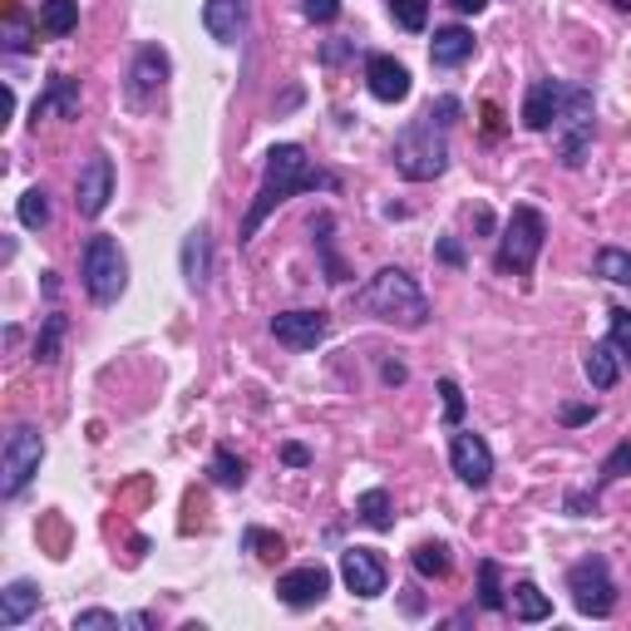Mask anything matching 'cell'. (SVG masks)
<instances>
[{
  "instance_id": "cell-14",
  "label": "cell",
  "mask_w": 631,
  "mask_h": 631,
  "mask_svg": "<svg viewBox=\"0 0 631 631\" xmlns=\"http://www.w3.org/2000/svg\"><path fill=\"white\" fill-rule=\"evenodd\" d=\"M326 592H330V572L320 562H306V568H292L286 578H276V597L286 607H316Z\"/></svg>"
},
{
  "instance_id": "cell-12",
  "label": "cell",
  "mask_w": 631,
  "mask_h": 631,
  "mask_svg": "<svg viewBox=\"0 0 631 631\" xmlns=\"http://www.w3.org/2000/svg\"><path fill=\"white\" fill-rule=\"evenodd\" d=\"M330 330V316L326 312H282L272 316V336L282 340L286 350H316Z\"/></svg>"
},
{
  "instance_id": "cell-27",
  "label": "cell",
  "mask_w": 631,
  "mask_h": 631,
  "mask_svg": "<svg viewBox=\"0 0 631 631\" xmlns=\"http://www.w3.org/2000/svg\"><path fill=\"white\" fill-rule=\"evenodd\" d=\"M409 562H415L419 578H449V548L445 542H419V548L409 552Z\"/></svg>"
},
{
  "instance_id": "cell-16",
  "label": "cell",
  "mask_w": 631,
  "mask_h": 631,
  "mask_svg": "<svg viewBox=\"0 0 631 631\" xmlns=\"http://www.w3.org/2000/svg\"><path fill=\"white\" fill-rule=\"evenodd\" d=\"M30 119H80V80H70V74H54L45 84V94L35 99V109H30Z\"/></svg>"
},
{
  "instance_id": "cell-17",
  "label": "cell",
  "mask_w": 631,
  "mask_h": 631,
  "mask_svg": "<svg viewBox=\"0 0 631 631\" xmlns=\"http://www.w3.org/2000/svg\"><path fill=\"white\" fill-rule=\"evenodd\" d=\"M183 276H187L193 292H203L207 276H213V227H207V223H197L183 237Z\"/></svg>"
},
{
  "instance_id": "cell-19",
  "label": "cell",
  "mask_w": 631,
  "mask_h": 631,
  "mask_svg": "<svg viewBox=\"0 0 631 631\" xmlns=\"http://www.w3.org/2000/svg\"><path fill=\"white\" fill-rule=\"evenodd\" d=\"M203 26L213 40H223V45H232V40L242 35V26H247V0H207L203 6Z\"/></svg>"
},
{
  "instance_id": "cell-25",
  "label": "cell",
  "mask_w": 631,
  "mask_h": 631,
  "mask_svg": "<svg viewBox=\"0 0 631 631\" xmlns=\"http://www.w3.org/2000/svg\"><path fill=\"white\" fill-rule=\"evenodd\" d=\"M513 617H518V622H548V617H552V602L538 592L533 582H518V587H513Z\"/></svg>"
},
{
  "instance_id": "cell-39",
  "label": "cell",
  "mask_w": 631,
  "mask_h": 631,
  "mask_svg": "<svg viewBox=\"0 0 631 631\" xmlns=\"http://www.w3.org/2000/svg\"><path fill=\"white\" fill-rule=\"evenodd\" d=\"M302 10L312 26H330V20L340 16V0H302Z\"/></svg>"
},
{
  "instance_id": "cell-40",
  "label": "cell",
  "mask_w": 631,
  "mask_h": 631,
  "mask_svg": "<svg viewBox=\"0 0 631 631\" xmlns=\"http://www.w3.org/2000/svg\"><path fill=\"white\" fill-rule=\"evenodd\" d=\"M439 395H445V419L449 425H459L464 419V390L454 380H439Z\"/></svg>"
},
{
  "instance_id": "cell-46",
  "label": "cell",
  "mask_w": 631,
  "mask_h": 631,
  "mask_svg": "<svg viewBox=\"0 0 631 631\" xmlns=\"http://www.w3.org/2000/svg\"><path fill=\"white\" fill-rule=\"evenodd\" d=\"M124 627H134V631H149V627H153V617H149V612H134V617H124Z\"/></svg>"
},
{
  "instance_id": "cell-37",
  "label": "cell",
  "mask_w": 631,
  "mask_h": 631,
  "mask_svg": "<svg viewBox=\"0 0 631 631\" xmlns=\"http://www.w3.org/2000/svg\"><path fill=\"white\" fill-rule=\"evenodd\" d=\"M119 627H124V617L104 612V607H90V612L74 617V631H119Z\"/></svg>"
},
{
  "instance_id": "cell-31",
  "label": "cell",
  "mask_w": 631,
  "mask_h": 631,
  "mask_svg": "<svg viewBox=\"0 0 631 631\" xmlns=\"http://www.w3.org/2000/svg\"><path fill=\"white\" fill-rule=\"evenodd\" d=\"M20 223H26L30 232H40V227H50V197H45V187H30L26 197H20Z\"/></svg>"
},
{
  "instance_id": "cell-41",
  "label": "cell",
  "mask_w": 631,
  "mask_h": 631,
  "mask_svg": "<svg viewBox=\"0 0 631 631\" xmlns=\"http://www.w3.org/2000/svg\"><path fill=\"white\" fill-rule=\"evenodd\" d=\"M597 405H562V425H592Z\"/></svg>"
},
{
  "instance_id": "cell-9",
  "label": "cell",
  "mask_w": 631,
  "mask_h": 631,
  "mask_svg": "<svg viewBox=\"0 0 631 631\" xmlns=\"http://www.w3.org/2000/svg\"><path fill=\"white\" fill-rule=\"evenodd\" d=\"M109 197H114V163H109V153H90L74 179V207H80V217H99Z\"/></svg>"
},
{
  "instance_id": "cell-20",
  "label": "cell",
  "mask_w": 631,
  "mask_h": 631,
  "mask_svg": "<svg viewBox=\"0 0 631 631\" xmlns=\"http://www.w3.org/2000/svg\"><path fill=\"white\" fill-rule=\"evenodd\" d=\"M469 54H474V30H464V26L435 30V45H429V60H435V70H459Z\"/></svg>"
},
{
  "instance_id": "cell-6",
  "label": "cell",
  "mask_w": 631,
  "mask_h": 631,
  "mask_svg": "<svg viewBox=\"0 0 631 631\" xmlns=\"http://www.w3.org/2000/svg\"><path fill=\"white\" fill-rule=\"evenodd\" d=\"M80 282H84V292H90L94 306H114L119 296H124L129 262H124V252H119L114 237H90L84 262H80Z\"/></svg>"
},
{
  "instance_id": "cell-38",
  "label": "cell",
  "mask_w": 631,
  "mask_h": 631,
  "mask_svg": "<svg viewBox=\"0 0 631 631\" xmlns=\"http://www.w3.org/2000/svg\"><path fill=\"white\" fill-rule=\"evenodd\" d=\"M631 474V439H622L612 454H607V464H602V484H617V479H627Z\"/></svg>"
},
{
  "instance_id": "cell-2",
  "label": "cell",
  "mask_w": 631,
  "mask_h": 631,
  "mask_svg": "<svg viewBox=\"0 0 631 631\" xmlns=\"http://www.w3.org/2000/svg\"><path fill=\"white\" fill-rule=\"evenodd\" d=\"M356 306L365 316L385 320V326H405V330H419L429 320V296L419 292V282L400 267H380L370 282L356 292Z\"/></svg>"
},
{
  "instance_id": "cell-11",
  "label": "cell",
  "mask_w": 631,
  "mask_h": 631,
  "mask_svg": "<svg viewBox=\"0 0 631 631\" xmlns=\"http://www.w3.org/2000/svg\"><path fill=\"white\" fill-rule=\"evenodd\" d=\"M340 578L356 597H380L385 582H390V568L375 548H346L340 552Z\"/></svg>"
},
{
  "instance_id": "cell-42",
  "label": "cell",
  "mask_w": 631,
  "mask_h": 631,
  "mask_svg": "<svg viewBox=\"0 0 631 631\" xmlns=\"http://www.w3.org/2000/svg\"><path fill=\"white\" fill-rule=\"evenodd\" d=\"M429 114H435V119H439V124H445V129H449V124H454V119H459V99H439V104H435V109H429Z\"/></svg>"
},
{
  "instance_id": "cell-13",
  "label": "cell",
  "mask_w": 631,
  "mask_h": 631,
  "mask_svg": "<svg viewBox=\"0 0 631 631\" xmlns=\"http://www.w3.org/2000/svg\"><path fill=\"white\" fill-rule=\"evenodd\" d=\"M169 50L163 45H143L134 54V70H129V104H149L153 94L169 84Z\"/></svg>"
},
{
  "instance_id": "cell-3",
  "label": "cell",
  "mask_w": 631,
  "mask_h": 631,
  "mask_svg": "<svg viewBox=\"0 0 631 631\" xmlns=\"http://www.w3.org/2000/svg\"><path fill=\"white\" fill-rule=\"evenodd\" d=\"M395 169H400V179H409V183H429L449 169V139L435 114L409 119L400 134H395Z\"/></svg>"
},
{
  "instance_id": "cell-44",
  "label": "cell",
  "mask_w": 631,
  "mask_h": 631,
  "mask_svg": "<svg viewBox=\"0 0 631 631\" xmlns=\"http://www.w3.org/2000/svg\"><path fill=\"white\" fill-rule=\"evenodd\" d=\"M282 459L292 464V469H306V464H312V449H306V445H286V449H282Z\"/></svg>"
},
{
  "instance_id": "cell-1",
  "label": "cell",
  "mask_w": 631,
  "mask_h": 631,
  "mask_svg": "<svg viewBox=\"0 0 631 631\" xmlns=\"http://www.w3.org/2000/svg\"><path fill=\"white\" fill-rule=\"evenodd\" d=\"M316 187H336V179H330V173H320L316 163L306 159L302 143H276V149L267 153V173H262L257 197H252L247 217H242V227H237V242H252V237H257V227L267 223V217L286 203V197L316 193Z\"/></svg>"
},
{
  "instance_id": "cell-8",
  "label": "cell",
  "mask_w": 631,
  "mask_h": 631,
  "mask_svg": "<svg viewBox=\"0 0 631 631\" xmlns=\"http://www.w3.org/2000/svg\"><path fill=\"white\" fill-rule=\"evenodd\" d=\"M568 592H572V607L582 617H612L617 607V582H612V568L607 558H582L568 568Z\"/></svg>"
},
{
  "instance_id": "cell-36",
  "label": "cell",
  "mask_w": 631,
  "mask_h": 631,
  "mask_svg": "<svg viewBox=\"0 0 631 631\" xmlns=\"http://www.w3.org/2000/svg\"><path fill=\"white\" fill-rule=\"evenodd\" d=\"M607 316H612V346H617V356L631 360V312H627V306H612Z\"/></svg>"
},
{
  "instance_id": "cell-34",
  "label": "cell",
  "mask_w": 631,
  "mask_h": 631,
  "mask_svg": "<svg viewBox=\"0 0 631 631\" xmlns=\"http://www.w3.org/2000/svg\"><path fill=\"white\" fill-rule=\"evenodd\" d=\"M30 40H35V26H30L26 10H10V26H6V50L10 54H26Z\"/></svg>"
},
{
  "instance_id": "cell-28",
  "label": "cell",
  "mask_w": 631,
  "mask_h": 631,
  "mask_svg": "<svg viewBox=\"0 0 631 631\" xmlns=\"http://www.w3.org/2000/svg\"><path fill=\"white\" fill-rule=\"evenodd\" d=\"M597 276H602V282H612V286H627V292H631V252L602 247V252H597Z\"/></svg>"
},
{
  "instance_id": "cell-26",
  "label": "cell",
  "mask_w": 631,
  "mask_h": 631,
  "mask_svg": "<svg viewBox=\"0 0 631 631\" xmlns=\"http://www.w3.org/2000/svg\"><path fill=\"white\" fill-rule=\"evenodd\" d=\"M64 330H70V316L50 312V316H45V326H40V336H35V360H40V365H54V360H60Z\"/></svg>"
},
{
  "instance_id": "cell-18",
  "label": "cell",
  "mask_w": 631,
  "mask_h": 631,
  "mask_svg": "<svg viewBox=\"0 0 631 631\" xmlns=\"http://www.w3.org/2000/svg\"><path fill=\"white\" fill-rule=\"evenodd\" d=\"M558 104H562V84L558 80H533L528 84V99H523V124L533 134H548L552 119H558Z\"/></svg>"
},
{
  "instance_id": "cell-33",
  "label": "cell",
  "mask_w": 631,
  "mask_h": 631,
  "mask_svg": "<svg viewBox=\"0 0 631 631\" xmlns=\"http://www.w3.org/2000/svg\"><path fill=\"white\" fill-rule=\"evenodd\" d=\"M312 232H320V257H326V282H346V267L336 262V252H330V213H320V217H312Z\"/></svg>"
},
{
  "instance_id": "cell-21",
  "label": "cell",
  "mask_w": 631,
  "mask_h": 631,
  "mask_svg": "<svg viewBox=\"0 0 631 631\" xmlns=\"http://www.w3.org/2000/svg\"><path fill=\"white\" fill-rule=\"evenodd\" d=\"M35 607H40V587H35V582H26V578L10 582L6 592H0V627L16 631L30 612H35Z\"/></svg>"
},
{
  "instance_id": "cell-29",
  "label": "cell",
  "mask_w": 631,
  "mask_h": 631,
  "mask_svg": "<svg viewBox=\"0 0 631 631\" xmlns=\"http://www.w3.org/2000/svg\"><path fill=\"white\" fill-rule=\"evenodd\" d=\"M479 607H484V612H503V607H508L503 587H498V562L493 558L479 562Z\"/></svg>"
},
{
  "instance_id": "cell-15",
  "label": "cell",
  "mask_w": 631,
  "mask_h": 631,
  "mask_svg": "<svg viewBox=\"0 0 631 631\" xmlns=\"http://www.w3.org/2000/svg\"><path fill=\"white\" fill-rule=\"evenodd\" d=\"M365 84H370V94L380 104H405L409 99V70L395 54H370L365 60Z\"/></svg>"
},
{
  "instance_id": "cell-32",
  "label": "cell",
  "mask_w": 631,
  "mask_h": 631,
  "mask_svg": "<svg viewBox=\"0 0 631 631\" xmlns=\"http://www.w3.org/2000/svg\"><path fill=\"white\" fill-rule=\"evenodd\" d=\"M390 16H395V26L400 30L419 35V30L429 26V0H390Z\"/></svg>"
},
{
  "instance_id": "cell-24",
  "label": "cell",
  "mask_w": 631,
  "mask_h": 631,
  "mask_svg": "<svg viewBox=\"0 0 631 631\" xmlns=\"http://www.w3.org/2000/svg\"><path fill=\"white\" fill-rule=\"evenodd\" d=\"M356 513H360V523L375 528V533L395 528V503H390V493H385V489H365V493L356 498Z\"/></svg>"
},
{
  "instance_id": "cell-43",
  "label": "cell",
  "mask_w": 631,
  "mask_h": 631,
  "mask_svg": "<svg viewBox=\"0 0 631 631\" xmlns=\"http://www.w3.org/2000/svg\"><path fill=\"white\" fill-rule=\"evenodd\" d=\"M439 262H449V267H464V247L454 237H445L439 242Z\"/></svg>"
},
{
  "instance_id": "cell-35",
  "label": "cell",
  "mask_w": 631,
  "mask_h": 631,
  "mask_svg": "<svg viewBox=\"0 0 631 631\" xmlns=\"http://www.w3.org/2000/svg\"><path fill=\"white\" fill-rule=\"evenodd\" d=\"M242 542H247V548L257 552L262 562H276V558L286 552V542L276 538V533H267V528H247V533H242Z\"/></svg>"
},
{
  "instance_id": "cell-30",
  "label": "cell",
  "mask_w": 631,
  "mask_h": 631,
  "mask_svg": "<svg viewBox=\"0 0 631 631\" xmlns=\"http://www.w3.org/2000/svg\"><path fill=\"white\" fill-rule=\"evenodd\" d=\"M207 474H213V484H223V489H242V484H247V464H242L232 449H217Z\"/></svg>"
},
{
  "instance_id": "cell-4",
  "label": "cell",
  "mask_w": 631,
  "mask_h": 631,
  "mask_svg": "<svg viewBox=\"0 0 631 631\" xmlns=\"http://www.w3.org/2000/svg\"><path fill=\"white\" fill-rule=\"evenodd\" d=\"M552 139H558V159L568 163V169H582L587 149H592V90H587V84H562Z\"/></svg>"
},
{
  "instance_id": "cell-45",
  "label": "cell",
  "mask_w": 631,
  "mask_h": 631,
  "mask_svg": "<svg viewBox=\"0 0 631 631\" xmlns=\"http://www.w3.org/2000/svg\"><path fill=\"white\" fill-rule=\"evenodd\" d=\"M459 16H479V10H489V0H449Z\"/></svg>"
},
{
  "instance_id": "cell-5",
  "label": "cell",
  "mask_w": 631,
  "mask_h": 631,
  "mask_svg": "<svg viewBox=\"0 0 631 631\" xmlns=\"http://www.w3.org/2000/svg\"><path fill=\"white\" fill-rule=\"evenodd\" d=\"M542 242H548V223H542L538 207L518 203L513 213H508V227L503 237H498V272H513V276H528L542 252Z\"/></svg>"
},
{
  "instance_id": "cell-48",
  "label": "cell",
  "mask_w": 631,
  "mask_h": 631,
  "mask_svg": "<svg viewBox=\"0 0 631 631\" xmlns=\"http://www.w3.org/2000/svg\"><path fill=\"white\" fill-rule=\"evenodd\" d=\"M612 6H617V10H631V0H612Z\"/></svg>"
},
{
  "instance_id": "cell-10",
  "label": "cell",
  "mask_w": 631,
  "mask_h": 631,
  "mask_svg": "<svg viewBox=\"0 0 631 631\" xmlns=\"http://www.w3.org/2000/svg\"><path fill=\"white\" fill-rule=\"evenodd\" d=\"M449 464L469 489H484V484L493 479V449L484 445V435H469V429H459V435L449 439Z\"/></svg>"
},
{
  "instance_id": "cell-47",
  "label": "cell",
  "mask_w": 631,
  "mask_h": 631,
  "mask_svg": "<svg viewBox=\"0 0 631 631\" xmlns=\"http://www.w3.org/2000/svg\"><path fill=\"white\" fill-rule=\"evenodd\" d=\"M385 380H390V385H405V365H385Z\"/></svg>"
},
{
  "instance_id": "cell-7",
  "label": "cell",
  "mask_w": 631,
  "mask_h": 631,
  "mask_svg": "<svg viewBox=\"0 0 631 631\" xmlns=\"http://www.w3.org/2000/svg\"><path fill=\"white\" fill-rule=\"evenodd\" d=\"M40 459H45V439H40V429L35 425H16V429H10L6 449H0V493L16 498L40 474Z\"/></svg>"
},
{
  "instance_id": "cell-23",
  "label": "cell",
  "mask_w": 631,
  "mask_h": 631,
  "mask_svg": "<svg viewBox=\"0 0 631 631\" xmlns=\"http://www.w3.org/2000/svg\"><path fill=\"white\" fill-rule=\"evenodd\" d=\"M40 30H45L50 40H64L74 35V26H80V0H40Z\"/></svg>"
},
{
  "instance_id": "cell-22",
  "label": "cell",
  "mask_w": 631,
  "mask_h": 631,
  "mask_svg": "<svg viewBox=\"0 0 631 631\" xmlns=\"http://www.w3.org/2000/svg\"><path fill=\"white\" fill-rule=\"evenodd\" d=\"M582 370H587V380H592V390H612V385H617V375H622V356H617V346H612V340H602V346H592V350H587Z\"/></svg>"
}]
</instances>
